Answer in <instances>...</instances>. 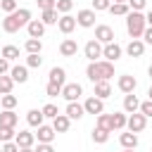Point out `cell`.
Masks as SVG:
<instances>
[{
  "label": "cell",
  "mask_w": 152,
  "mask_h": 152,
  "mask_svg": "<svg viewBox=\"0 0 152 152\" xmlns=\"http://www.w3.org/2000/svg\"><path fill=\"white\" fill-rule=\"evenodd\" d=\"M86 76L93 81V83H100V81H109L114 76V64L107 62V59H97V62H90L86 66Z\"/></svg>",
  "instance_id": "1"
},
{
  "label": "cell",
  "mask_w": 152,
  "mask_h": 152,
  "mask_svg": "<svg viewBox=\"0 0 152 152\" xmlns=\"http://www.w3.org/2000/svg\"><path fill=\"white\" fill-rule=\"evenodd\" d=\"M145 28H147L145 14H142V12H128V17H126V31H128V36H131L133 40H135V38H142Z\"/></svg>",
  "instance_id": "2"
},
{
  "label": "cell",
  "mask_w": 152,
  "mask_h": 152,
  "mask_svg": "<svg viewBox=\"0 0 152 152\" xmlns=\"http://www.w3.org/2000/svg\"><path fill=\"white\" fill-rule=\"evenodd\" d=\"M114 28L112 26H107V24H100V26H95V40L97 43H102V45H107V43H114Z\"/></svg>",
  "instance_id": "3"
},
{
  "label": "cell",
  "mask_w": 152,
  "mask_h": 152,
  "mask_svg": "<svg viewBox=\"0 0 152 152\" xmlns=\"http://www.w3.org/2000/svg\"><path fill=\"white\" fill-rule=\"evenodd\" d=\"M81 95H83V86H81V83H66V86L62 88V97H64L66 102H78Z\"/></svg>",
  "instance_id": "4"
},
{
  "label": "cell",
  "mask_w": 152,
  "mask_h": 152,
  "mask_svg": "<svg viewBox=\"0 0 152 152\" xmlns=\"http://www.w3.org/2000/svg\"><path fill=\"white\" fill-rule=\"evenodd\" d=\"M145 126H147V116H145V114H140V112L131 114V116H128V121H126V128H128L131 133H140Z\"/></svg>",
  "instance_id": "5"
},
{
  "label": "cell",
  "mask_w": 152,
  "mask_h": 152,
  "mask_svg": "<svg viewBox=\"0 0 152 152\" xmlns=\"http://www.w3.org/2000/svg\"><path fill=\"white\" fill-rule=\"evenodd\" d=\"M95 10H78L76 12V24L78 26H83V28H90V26H95Z\"/></svg>",
  "instance_id": "6"
},
{
  "label": "cell",
  "mask_w": 152,
  "mask_h": 152,
  "mask_svg": "<svg viewBox=\"0 0 152 152\" xmlns=\"http://www.w3.org/2000/svg\"><path fill=\"white\" fill-rule=\"evenodd\" d=\"M83 52H86V57H88L90 62H97V59L102 57V43H97V40H88V43L83 45Z\"/></svg>",
  "instance_id": "7"
},
{
  "label": "cell",
  "mask_w": 152,
  "mask_h": 152,
  "mask_svg": "<svg viewBox=\"0 0 152 152\" xmlns=\"http://www.w3.org/2000/svg\"><path fill=\"white\" fill-rule=\"evenodd\" d=\"M121 52H124V50H121L119 43H107V45H102V57H104L107 62H112V64L121 57Z\"/></svg>",
  "instance_id": "8"
},
{
  "label": "cell",
  "mask_w": 152,
  "mask_h": 152,
  "mask_svg": "<svg viewBox=\"0 0 152 152\" xmlns=\"http://www.w3.org/2000/svg\"><path fill=\"white\" fill-rule=\"evenodd\" d=\"M116 86H119V90H121V93L131 95V93L138 88V81H135V76H131V74H124V76H119Z\"/></svg>",
  "instance_id": "9"
},
{
  "label": "cell",
  "mask_w": 152,
  "mask_h": 152,
  "mask_svg": "<svg viewBox=\"0 0 152 152\" xmlns=\"http://www.w3.org/2000/svg\"><path fill=\"white\" fill-rule=\"evenodd\" d=\"M83 109H86V114H95V116H97V114L104 112V100H100V97L93 95V97H88V100L83 102Z\"/></svg>",
  "instance_id": "10"
},
{
  "label": "cell",
  "mask_w": 152,
  "mask_h": 152,
  "mask_svg": "<svg viewBox=\"0 0 152 152\" xmlns=\"http://www.w3.org/2000/svg\"><path fill=\"white\" fill-rule=\"evenodd\" d=\"M57 28H59L64 36H69V33L76 28V17H71V14H62L59 21H57Z\"/></svg>",
  "instance_id": "11"
},
{
  "label": "cell",
  "mask_w": 152,
  "mask_h": 152,
  "mask_svg": "<svg viewBox=\"0 0 152 152\" xmlns=\"http://www.w3.org/2000/svg\"><path fill=\"white\" fill-rule=\"evenodd\" d=\"M55 135H57V131L52 128V126H38V133H36V138H38V142H48V145H52V140H55Z\"/></svg>",
  "instance_id": "12"
},
{
  "label": "cell",
  "mask_w": 152,
  "mask_h": 152,
  "mask_svg": "<svg viewBox=\"0 0 152 152\" xmlns=\"http://www.w3.org/2000/svg\"><path fill=\"white\" fill-rule=\"evenodd\" d=\"M59 52H62V57H74V55L78 52V43H76L74 38H64V40L59 43Z\"/></svg>",
  "instance_id": "13"
},
{
  "label": "cell",
  "mask_w": 152,
  "mask_h": 152,
  "mask_svg": "<svg viewBox=\"0 0 152 152\" xmlns=\"http://www.w3.org/2000/svg\"><path fill=\"white\" fill-rule=\"evenodd\" d=\"M26 31H28V38H43V33H45V24H43L40 19H31L28 26H26Z\"/></svg>",
  "instance_id": "14"
},
{
  "label": "cell",
  "mask_w": 152,
  "mask_h": 152,
  "mask_svg": "<svg viewBox=\"0 0 152 152\" xmlns=\"http://www.w3.org/2000/svg\"><path fill=\"white\" fill-rule=\"evenodd\" d=\"M10 76H12V81H14V83H26V81H28V66L17 64V66H12V69H10Z\"/></svg>",
  "instance_id": "15"
},
{
  "label": "cell",
  "mask_w": 152,
  "mask_h": 152,
  "mask_svg": "<svg viewBox=\"0 0 152 152\" xmlns=\"http://www.w3.org/2000/svg\"><path fill=\"white\" fill-rule=\"evenodd\" d=\"M14 142L19 145V150H21V147H33V142H36V133L19 131V133H17V138H14Z\"/></svg>",
  "instance_id": "16"
},
{
  "label": "cell",
  "mask_w": 152,
  "mask_h": 152,
  "mask_svg": "<svg viewBox=\"0 0 152 152\" xmlns=\"http://www.w3.org/2000/svg\"><path fill=\"white\" fill-rule=\"evenodd\" d=\"M126 52H128V57H142V52H145V43H142L140 38H135V40H131V43L126 45Z\"/></svg>",
  "instance_id": "17"
},
{
  "label": "cell",
  "mask_w": 152,
  "mask_h": 152,
  "mask_svg": "<svg viewBox=\"0 0 152 152\" xmlns=\"http://www.w3.org/2000/svg\"><path fill=\"white\" fill-rule=\"evenodd\" d=\"M48 83H57V86H66V71L62 66H52L50 69V81Z\"/></svg>",
  "instance_id": "18"
},
{
  "label": "cell",
  "mask_w": 152,
  "mask_h": 152,
  "mask_svg": "<svg viewBox=\"0 0 152 152\" xmlns=\"http://www.w3.org/2000/svg\"><path fill=\"white\" fill-rule=\"evenodd\" d=\"M124 112H126V114H135V112H140V100H138L133 93L124 97Z\"/></svg>",
  "instance_id": "19"
},
{
  "label": "cell",
  "mask_w": 152,
  "mask_h": 152,
  "mask_svg": "<svg viewBox=\"0 0 152 152\" xmlns=\"http://www.w3.org/2000/svg\"><path fill=\"white\" fill-rule=\"evenodd\" d=\"M69 126H71V119H69L66 114H59V116H55V119H52V128H55L57 133H66V131H69Z\"/></svg>",
  "instance_id": "20"
},
{
  "label": "cell",
  "mask_w": 152,
  "mask_h": 152,
  "mask_svg": "<svg viewBox=\"0 0 152 152\" xmlns=\"http://www.w3.org/2000/svg\"><path fill=\"white\" fill-rule=\"evenodd\" d=\"M119 142H121L124 150H135V147H138V135L131 133V131H128V133H121V135H119Z\"/></svg>",
  "instance_id": "21"
},
{
  "label": "cell",
  "mask_w": 152,
  "mask_h": 152,
  "mask_svg": "<svg viewBox=\"0 0 152 152\" xmlns=\"http://www.w3.org/2000/svg\"><path fill=\"white\" fill-rule=\"evenodd\" d=\"M19 121V116L12 112V109H2L0 112V126H7V128H14Z\"/></svg>",
  "instance_id": "22"
},
{
  "label": "cell",
  "mask_w": 152,
  "mask_h": 152,
  "mask_svg": "<svg viewBox=\"0 0 152 152\" xmlns=\"http://www.w3.org/2000/svg\"><path fill=\"white\" fill-rule=\"evenodd\" d=\"M93 95H95V97H100V100H107V97L112 95V86H109V81H100V83H95Z\"/></svg>",
  "instance_id": "23"
},
{
  "label": "cell",
  "mask_w": 152,
  "mask_h": 152,
  "mask_svg": "<svg viewBox=\"0 0 152 152\" xmlns=\"http://www.w3.org/2000/svg\"><path fill=\"white\" fill-rule=\"evenodd\" d=\"M43 109H28V114H26V121H28V126H33V128H38V126H43Z\"/></svg>",
  "instance_id": "24"
},
{
  "label": "cell",
  "mask_w": 152,
  "mask_h": 152,
  "mask_svg": "<svg viewBox=\"0 0 152 152\" xmlns=\"http://www.w3.org/2000/svg\"><path fill=\"white\" fill-rule=\"evenodd\" d=\"M12 17L17 19V24H19V26H28V21H31V10H26V7H21V10H17V12H12Z\"/></svg>",
  "instance_id": "25"
},
{
  "label": "cell",
  "mask_w": 152,
  "mask_h": 152,
  "mask_svg": "<svg viewBox=\"0 0 152 152\" xmlns=\"http://www.w3.org/2000/svg\"><path fill=\"white\" fill-rule=\"evenodd\" d=\"M83 114H86L83 104H78V102H69V104H66V116H69V119H81Z\"/></svg>",
  "instance_id": "26"
},
{
  "label": "cell",
  "mask_w": 152,
  "mask_h": 152,
  "mask_svg": "<svg viewBox=\"0 0 152 152\" xmlns=\"http://www.w3.org/2000/svg\"><path fill=\"white\" fill-rule=\"evenodd\" d=\"M126 121H128V116H126L124 112H114V114H112V131L126 128Z\"/></svg>",
  "instance_id": "27"
},
{
  "label": "cell",
  "mask_w": 152,
  "mask_h": 152,
  "mask_svg": "<svg viewBox=\"0 0 152 152\" xmlns=\"http://www.w3.org/2000/svg\"><path fill=\"white\" fill-rule=\"evenodd\" d=\"M109 12L116 14V17H128L131 7H128V2H112V5H109Z\"/></svg>",
  "instance_id": "28"
},
{
  "label": "cell",
  "mask_w": 152,
  "mask_h": 152,
  "mask_svg": "<svg viewBox=\"0 0 152 152\" xmlns=\"http://www.w3.org/2000/svg\"><path fill=\"white\" fill-rule=\"evenodd\" d=\"M19 28H21V26L17 24V19H14L12 14H7V17L2 19V31H5V33H17Z\"/></svg>",
  "instance_id": "29"
},
{
  "label": "cell",
  "mask_w": 152,
  "mask_h": 152,
  "mask_svg": "<svg viewBox=\"0 0 152 152\" xmlns=\"http://www.w3.org/2000/svg\"><path fill=\"white\" fill-rule=\"evenodd\" d=\"M24 48H26V52H28V55H40V50H43V43H40V38H28Z\"/></svg>",
  "instance_id": "30"
},
{
  "label": "cell",
  "mask_w": 152,
  "mask_h": 152,
  "mask_svg": "<svg viewBox=\"0 0 152 152\" xmlns=\"http://www.w3.org/2000/svg\"><path fill=\"white\" fill-rule=\"evenodd\" d=\"M0 57H5L7 62L19 59V48H14V45H5V48H2V52H0Z\"/></svg>",
  "instance_id": "31"
},
{
  "label": "cell",
  "mask_w": 152,
  "mask_h": 152,
  "mask_svg": "<svg viewBox=\"0 0 152 152\" xmlns=\"http://www.w3.org/2000/svg\"><path fill=\"white\" fill-rule=\"evenodd\" d=\"M97 128H102V131H109L112 133V114H97Z\"/></svg>",
  "instance_id": "32"
},
{
  "label": "cell",
  "mask_w": 152,
  "mask_h": 152,
  "mask_svg": "<svg viewBox=\"0 0 152 152\" xmlns=\"http://www.w3.org/2000/svg\"><path fill=\"white\" fill-rule=\"evenodd\" d=\"M14 88V81L12 76H0V95H10Z\"/></svg>",
  "instance_id": "33"
},
{
  "label": "cell",
  "mask_w": 152,
  "mask_h": 152,
  "mask_svg": "<svg viewBox=\"0 0 152 152\" xmlns=\"http://www.w3.org/2000/svg\"><path fill=\"white\" fill-rule=\"evenodd\" d=\"M93 140L97 142V145H104L107 140H109V131H102V128H93Z\"/></svg>",
  "instance_id": "34"
},
{
  "label": "cell",
  "mask_w": 152,
  "mask_h": 152,
  "mask_svg": "<svg viewBox=\"0 0 152 152\" xmlns=\"http://www.w3.org/2000/svg\"><path fill=\"white\" fill-rule=\"evenodd\" d=\"M14 138H17V131H14V128L0 126V142H12Z\"/></svg>",
  "instance_id": "35"
},
{
  "label": "cell",
  "mask_w": 152,
  "mask_h": 152,
  "mask_svg": "<svg viewBox=\"0 0 152 152\" xmlns=\"http://www.w3.org/2000/svg\"><path fill=\"white\" fill-rule=\"evenodd\" d=\"M40 21H43L45 26H50V24H57V21H59V17H57V10H45Z\"/></svg>",
  "instance_id": "36"
},
{
  "label": "cell",
  "mask_w": 152,
  "mask_h": 152,
  "mask_svg": "<svg viewBox=\"0 0 152 152\" xmlns=\"http://www.w3.org/2000/svg\"><path fill=\"white\" fill-rule=\"evenodd\" d=\"M71 7H74V0H57V5H55V10L59 14H69Z\"/></svg>",
  "instance_id": "37"
},
{
  "label": "cell",
  "mask_w": 152,
  "mask_h": 152,
  "mask_svg": "<svg viewBox=\"0 0 152 152\" xmlns=\"http://www.w3.org/2000/svg\"><path fill=\"white\" fill-rule=\"evenodd\" d=\"M0 104H2V109H14L17 107V97L10 93V95H2L0 97Z\"/></svg>",
  "instance_id": "38"
},
{
  "label": "cell",
  "mask_w": 152,
  "mask_h": 152,
  "mask_svg": "<svg viewBox=\"0 0 152 152\" xmlns=\"http://www.w3.org/2000/svg\"><path fill=\"white\" fill-rule=\"evenodd\" d=\"M43 116H45V119H55V116H59V109H57V104L48 102V104L43 107Z\"/></svg>",
  "instance_id": "39"
},
{
  "label": "cell",
  "mask_w": 152,
  "mask_h": 152,
  "mask_svg": "<svg viewBox=\"0 0 152 152\" xmlns=\"http://www.w3.org/2000/svg\"><path fill=\"white\" fill-rule=\"evenodd\" d=\"M0 10L7 12V14H12V12H17L19 7H17V0H0Z\"/></svg>",
  "instance_id": "40"
},
{
  "label": "cell",
  "mask_w": 152,
  "mask_h": 152,
  "mask_svg": "<svg viewBox=\"0 0 152 152\" xmlns=\"http://www.w3.org/2000/svg\"><path fill=\"white\" fill-rule=\"evenodd\" d=\"M40 64H43V57H40V55H28V57H26V66H28V69H38Z\"/></svg>",
  "instance_id": "41"
},
{
  "label": "cell",
  "mask_w": 152,
  "mask_h": 152,
  "mask_svg": "<svg viewBox=\"0 0 152 152\" xmlns=\"http://www.w3.org/2000/svg\"><path fill=\"white\" fill-rule=\"evenodd\" d=\"M62 88H64V86H57V83H48L45 93H48V97H57V95H62Z\"/></svg>",
  "instance_id": "42"
},
{
  "label": "cell",
  "mask_w": 152,
  "mask_h": 152,
  "mask_svg": "<svg viewBox=\"0 0 152 152\" xmlns=\"http://www.w3.org/2000/svg\"><path fill=\"white\" fill-rule=\"evenodd\" d=\"M145 5H147V0H128L131 12H142V10H145Z\"/></svg>",
  "instance_id": "43"
},
{
  "label": "cell",
  "mask_w": 152,
  "mask_h": 152,
  "mask_svg": "<svg viewBox=\"0 0 152 152\" xmlns=\"http://www.w3.org/2000/svg\"><path fill=\"white\" fill-rule=\"evenodd\" d=\"M109 0H93V10L95 12H102V10H109Z\"/></svg>",
  "instance_id": "44"
},
{
  "label": "cell",
  "mask_w": 152,
  "mask_h": 152,
  "mask_svg": "<svg viewBox=\"0 0 152 152\" xmlns=\"http://www.w3.org/2000/svg\"><path fill=\"white\" fill-rule=\"evenodd\" d=\"M38 2V7L45 12V10H55V5H57V0H36Z\"/></svg>",
  "instance_id": "45"
},
{
  "label": "cell",
  "mask_w": 152,
  "mask_h": 152,
  "mask_svg": "<svg viewBox=\"0 0 152 152\" xmlns=\"http://www.w3.org/2000/svg\"><path fill=\"white\" fill-rule=\"evenodd\" d=\"M140 114H145V116H152V100H145V102H140Z\"/></svg>",
  "instance_id": "46"
},
{
  "label": "cell",
  "mask_w": 152,
  "mask_h": 152,
  "mask_svg": "<svg viewBox=\"0 0 152 152\" xmlns=\"http://www.w3.org/2000/svg\"><path fill=\"white\" fill-rule=\"evenodd\" d=\"M2 152H19V145L12 140V142H2Z\"/></svg>",
  "instance_id": "47"
},
{
  "label": "cell",
  "mask_w": 152,
  "mask_h": 152,
  "mask_svg": "<svg viewBox=\"0 0 152 152\" xmlns=\"http://www.w3.org/2000/svg\"><path fill=\"white\" fill-rule=\"evenodd\" d=\"M10 69H12V66H10V62H7L5 57H0V76H5Z\"/></svg>",
  "instance_id": "48"
},
{
  "label": "cell",
  "mask_w": 152,
  "mask_h": 152,
  "mask_svg": "<svg viewBox=\"0 0 152 152\" xmlns=\"http://www.w3.org/2000/svg\"><path fill=\"white\" fill-rule=\"evenodd\" d=\"M36 152H55V147H52V145H48V142H38Z\"/></svg>",
  "instance_id": "49"
},
{
  "label": "cell",
  "mask_w": 152,
  "mask_h": 152,
  "mask_svg": "<svg viewBox=\"0 0 152 152\" xmlns=\"http://www.w3.org/2000/svg\"><path fill=\"white\" fill-rule=\"evenodd\" d=\"M142 43H150V45H152V26L145 28V33H142Z\"/></svg>",
  "instance_id": "50"
},
{
  "label": "cell",
  "mask_w": 152,
  "mask_h": 152,
  "mask_svg": "<svg viewBox=\"0 0 152 152\" xmlns=\"http://www.w3.org/2000/svg\"><path fill=\"white\" fill-rule=\"evenodd\" d=\"M145 19H147V24H150V26H152V10H150V12H147V14H145Z\"/></svg>",
  "instance_id": "51"
},
{
  "label": "cell",
  "mask_w": 152,
  "mask_h": 152,
  "mask_svg": "<svg viewBox=\"0 0 152 152\" xmlns=\"http://www.w3.org/2000/svg\"><path fill=\"white\" fill-rule=\"evenodd\" d=\"M19 152H36V150H33V147H21Z\"/></svg>",
  "instance_id": "52"
},
{
  "label": "cell",
  "mask_w": 152,
  "mask_h": 152,
  "mask_svg": "<svg viewBox=\"0 0 152 152\" xmlns=\"http://www.w3.org/2000/svg\"><path fill=\"white\" fill-rule=\"evenodd\" d=\"M147 100H152V86H150V90H147Z\"/></svg>",
  "instance_id": "53"
},
{
  "label": "cell",
  "mask_w": 152,
  "mask_h": 152,
  "mask_svg": "<svg viewBox=\"0 0 152 152\" xmlns=\"http://www.w3.org/2000/svg\"><path fill=\"white\" fill-rule=\"evenodd\" d=\"M147 74H150V78H152V64H150V69H147Z\"/></svg>",
  "instance_id": "54"
},
{
  "label": "cell",
  "mask_w": 152,
  "mask_h": 152,
  "mask_svg": "<svg viewBox=\"0 0 152 152\" xmlns=\"http://www.w3.org/2000/svg\"><path fill=\"white\" fill-rule=\"evenodd\" d=\"M114 2H128V0H114Z\"/></svg>",
  "instance_id": "55"
},
{
  "label": "cell",
  "mask_w": 152,
  "mask_h": 152,
  "mask_svg": "<svg viewBox=\"0 0 152 152\" xmlns=\"http://www.w3.org/2000/svg\"><path fill=\"white\" fill-rule=\"evenodd\" d=\"M124 152H133V150H124Z\"/></svg>",
  "instance_id": "56"
}]
</instances>
